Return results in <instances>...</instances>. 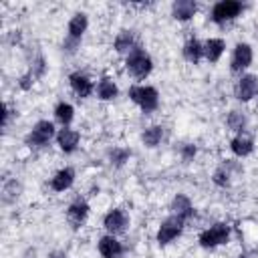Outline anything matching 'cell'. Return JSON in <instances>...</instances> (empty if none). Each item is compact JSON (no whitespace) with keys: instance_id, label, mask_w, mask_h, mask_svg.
Wrapping results in <instances>:
<instances>
[{"instance_id":"6da1fadb","label":"cell","mask_w":258,"mask_h":258,"mask_svg":"<svg viewBox=\"0 0 258 258\" xmlns=\"http://www.w3.org/2000/svg\"><path fill=\"white\" fill-rule=\"evenodd\" d=\"M129 97L133 103H137L143 113H151L157 109L159 105V95L153 87H145V85H139V87H131L129 89Z\"/></svg>"},{"instance_id":"7a4b0ae2","label":"cell","mask_w":258,"mask_h":258,"mask_svg":"<svg viewBox=\"0 0 258 258\" xmlns=\"http://www.w3.org/2000/svg\"><path fill=\"white\" fill-rule=\"evenodd\" d=\"M153 69L151 58L141 50V48H133L131 54L127 56V71L135 77V79H145Z\"/></svg>"},{"instance_id":"3957f363","label":"cell","mask_w":258,"mask_h":258,"mask_svg":"<svg viewBox=\"0 0 258 258\" xmlns=\"http://www.w3.org/2000/svg\"><path fill=\"white\" fill-rule=\"evenodd\" d=\"M228 236H230V226L218 222V224L210 226L208 230H204L200 234V244L204 248H216L220 244H226L228 242Z\"/></svg>"},{"instance_id":"277c9868","label":"cell","mask_w":258,"mask_h":258,"mask_svg":"<svg viewBox=\"0 0 258 258\" xmlns=\"http://www.w3.org/2000/svg\"><path fill=\"white\" fill-rule=\"evenodd\" d=\"M242 12V4L236 2V0H222L218 4H214L212 8V20L222 24V22H228L232 18H236L238 14Z\"/></svg>"},{"instance_id":"5b68a950","label":"cell","mask_w":258,"mask_h":258,"mask_svg":"<svg viewBox=\"0 0 258 258\" xmlns=\"http://www.w3.org/2000/svg\"><path fill=\"white\" fill-rule=\"evenodd\" d=\"M181 228H183V220L179 216H171L167 218L159 230H157V242L163 246V244H169L171 240H175L179 234H181Z\"/></svg>"},{"instance_id":"8992f818","label":"cell","mask_w":258,"mask_h":258,"mask_svg":"<svg viewBox=\"0 0 258 258\" xmlns=\"http://www.w3.org/2000/svg\"><path fill=\"white\" fill-rule=\"evenodd\" d=\"M52 135H54L52 123H50V121H38V123L32 127V131L28 133L26 143H28V145H44V143L50 141Z\"/></svg>"},{"instance_id":"52a82bcc","label":"cell","mask_w":258,"mask_h":258,"mask_svg":"<svg viewBox=\"0 0 258 258\" xmlns=\"http://www.w3.org/2000/svg\"><path fill=\"white\" fill-rule=\"evenodd\" d=\"M258 93V79L254 75H244L240 81H238V87H236V95L240 101H250L254 95Z\"/></svg>"},{"instance_id":"ba28073f","label":"cell","mask_w":258,"mask_h":258,"mask_svg":"<svg viewBox=\"0 0 258 258\" xmlns=\"http://www.w3.org/2000/svg\"><path fill=\"white\" fill-rule=\"evenodd\" d=\"M252 62V48L244 42H240L234 48V56H232V71H244L246 67H250Z\"/></svg>"},{"instance_id":"9c48e42d","label":"cell","mask_w":258,"mask_h":258,"mask_svg":"<svg viewBox=\"0 0 258 258\" xmlns=\"http://www.w3.org/2000/svg\"><path fill=\"white\" fill-rule=\"evenodd\" d=\"M99 252H101L103 258H121L123 256V246L113 236H103L99 240Z\"/></svg>"},{"instance_id":"30bf717a","label":"cell","mask_w":258,"mask_h":258,"mask_svg":"<svg viewBox=\"0 0 258 258\" xmlns=\"http://www.w3.org/2000/svg\"><path fill=\"white\" fill-rule=\"evenodd\" d=\"M73 181H75V171H73L71 167H62V169H58V171L54 173V177L50 179V187H52L54 191H64V189H69V187L73 185Z\"/></svg>"},{"instance_id":"8fae6325","label":"cell","mask_w":258,"mask_h":258,"mask_svg":"<svg viewBox=\"0 0 258 258\" xmlns=\"http://www.w3.org/2000/svg\"><path fill=\"white\" fill-rule=\"evenodd\" d=\"M56 143H58V147L64 153L75 151L77 145H79V131H75V129H60L58 135H56Z\"/></svg>"},{"instance_id":"7c38bea8","label":"cell","mask_w":258,"mask_h":258,"mask_svg":"<svg viewBox=\"0 0 258 258\" xmlns=\"http://www.w3.org/2000/svg\"><path fill=\"white\" fill-rule=\"evenodd\" d=\"M196 12H198V4L194 0H177L173 4V18L175 20H181V22L189 20L196 16Z\"/></svg>"},{"instance_id":"4fadbf2b","label":"cell","mask_w":258,"mask_h":258,"mask_svg":"<svg viewBox=\"0 0 258 258\" xmlns=\"http://www.w3.org/2000/svg\"><path fill=\"white\" fill-rule=\"evenodd\" d=\"M171 210H173V216H179L183 222L194 214L191 202H189V198L183 196V194H177V196L173 198V202H171Z\"/></svg>"},{"instance_id":"5bb4252c","label":"cell","mask_w":258,"mask_h":258,"mask_svg":"<svg viewBox=\"0 0 258 258\" xmlns=\"http://www.w3.org/2000/svg\"><path fill=\"white\" fill-rule=\"evenodd\" d=\"M103 226L109 230V232H121L125 226H127V218H125V214L121 212V210H111L107 216H105V220H103Z\"/></svg>"},{"instance_id":"9a60e30c","label":"cell","mask_w":258,"mask_h":258,"mask_svg":"<svg viewBox=\"0 0 258 258\" xmlns=\"http://www.w3.org/2000/svg\"><path fill=\"white\" fill-rule=\"evenodd\" d=\"M71 87H73V91L81 97V99H85V97H89L91 93H93V83L85 77V75H71Z\"/></svg>"},{"instance_id":"2e32d148","label":"cell","mask_w":258,"mask_h":258,"mask_svg":"<svg viewBox=\"0 0 258 258\" xmlns=\"http://www.w3.org/2000/svg\"><path fill=\"white\" fill-rule=\"evenodd\" d=\"M87 26H89L87 14H83V12L75 14V16L71 18V22H69V38H75V40H79V38L83 36V32L87 30Z\"/></svg>"},{"instance_id":"e0dca14e","label":"cell","mask_w":258,"mask_h":258,"mask_svg":"<svg viewBox=\"0 0 258 258\" xmlns=\"http://www.w3.org/2000/svg\"><path fill=\"white\" fill-rule=\"evenodd\" d=\"M224 48H226V44H224L222 38H210L204 44V54H206V58L210 62H218L220 56H222V52H224Z\"/></svg>"},{"instance_id":"ac0fdd59","label":"cell","mask_w":258,"mask_h":258,"mask_svg":"<svg viewBox=\"0 0 258 258\" xmlns=\"http://www.w3.org/2000/svg\"><path fill=\"white\" fill-rule=\"evenodd\" d=\"M87 214H89V206H87L85 202H75V204L69 206V210H67V218H69V222H71L73 226H81V224L85 222Z\"/></svg>"},{"instance_id":"d6986e66","label":"cell","mask_w":258,"mask_h":258,"mask_svg":"<svg viewBox=\"0 0 258 258\" xmlns=\"http://www.w3.org/2000/svg\"><path fill=\"white\" fill-rule=\"evenodd\" d=\"M230 149L234 151V155H238V157H246L248 153H252L254 143H252V139H248V137H244V135H238V137L232 139Z\"/></svg>"},{"instance_id":"ffe728a7","label":"cell","mask_w":258,"mask_h":258,"mask_svg":"<svg viewBox=\"0 0 258 258\" xmlns=\"http://www.w3.org/2000/svg\"><path fill=\"white\" fill-rule=\"evenodd\" d=\"M202 54H204V46H202L196 38H191V40L185 42V46H183V56H185V60H189V62L196 64Z\"/></svg>"},{"instance_id":"44dd1931","label":"cell","mask_w":258,"mask_h":258,"mask_svg":"<svg viewBox=\"0 0 258 258\" xmlns=\"http://www.w3.org/2000/svg\"><path fill=\"white\" fill-rule=\"evenodd\" d=\"M97 95H99V99H103V101L115 99V97H117V85H115V81L103 79V81L99 83V87H97Z\"/></svg>"},{"instance_id":"7402d4cb","label":"cell","mask_w":258,"mask_h":258,"mask_svg":"<svg viewBox=\"0 0 258 258\" xmlns=\"http://www.w3.org/2000/svg\"><path fill=\"white\" fill-rule=\"evenodd\" d=\"M161 139H163V129H161L159 125L147 127V129L143 131V143H145L147 147H155V145H159Z\"/></svg>"},{"instance_id":"603a6c76","label":"cell","mask_w":258,"mask_h":258,"mask_svg":"<svg viewBox=\"0 0 258 258\" xmlns=\"http://www.w3.org/2000/svg\"><path fill=\"white\" fill-rule=\"evenodd\" d=\"M113 46H115V50H117V52H127V50H133V34H131V32H127V30L119 32V34L115 36Z\"/></svg>"},{"instance_id":"cb8c5ba5","label":"cell","mask_w":258,"mask_h":258,"mask_svg":"<svg viewBox=\"0 0 258 258\" xmlns=\"http://www.w3.org/2000/svg\"><path fill=\"white\" fill-rule=\"evenodd\" d=\"M54 117H56L62 125H69V123L73 121V117H75L73 105H69V103H58L56 109H54Z\"/></svg>"},{"instance_id":"d4e9b609","label":"cell","mask_w":258,"mask_h":258,"mask_svg":"<svg viewBox=\"0 0 258 258\" xmlns=\"http://www.w3.org/2000/svg\"><path fill=\"white\" fill-rule=\"evenodd\" d=\"M244 125H246V119H244V115H242V113L232 111V113L228 115V127H230L232 131H242V129H244Z\"/></svg>"},{"instance_id":"484cf974","label":"cell","mask_w":258,"mask_h":258,"mask_svg":"<svg viewBox=\"0 0 258 258\" xmlns=\"http://www.w3.org/2000/svg\"><path fill=\"white\" fill-rule=\"evenodd\" d=\"M127 157H129V151H125V149H113V153H111V159L115 165H123L127 161Z\"/></svg>"},{"instance_id":"4316f807","label":"cell","mask_w":258,"mask_h":258,"mask_svg":"<svg viewBox=\"0 0 258 258\" xmlns=\"http://www.w3.org/2000/svg\"><path fill=\"white\" fill-rule=\"evenodd\" d=\"M228 171L226 169H218L216 173H214V183H218V185H228Z\"/></svg>"},{"instance_id":"83f0119b","label":"cell","mask_w":258,"mask_h":258,"mask_svg":"<svg viewBox=\"0 0 258 258\" xmlns=\"http://www.w3.org/2000/svg\"><path fill=\"white\" fill-rule=\"evenodd\" d=\"M194 155H196V145L187 143V145H183V147H181V157H183V161L194 159Z\"/></svg>"},{"instance_id":"f1b7e54d","label":"cell","mask_w":258,"mask_h":258,"mask_svg":"<svg viewBox=\"0 0 258 258\" xmlns=\"http://www.w3.org/2000/svg\"><path fill=\"white\" fill-rule=\"evenodd\" d=\"M30 79H32V73H28V75H24V77L20 79V87H22V89H28V87L32 85V83H30Z\"/></svg>"},{"instance_id":"f546056e","label":"cell","mask_w":258,"mask_h":258,"mask_svg":"<svg viewBox=\"0 0 258 258\" xmlns=\"http://www.w3.org/2000/svg\"><path fill=\"white\" fill-rule=\"evenodd\" d=\"M48 258H67V254L64 252H52V254H48Z\"/></svg>"}]
</instances>
